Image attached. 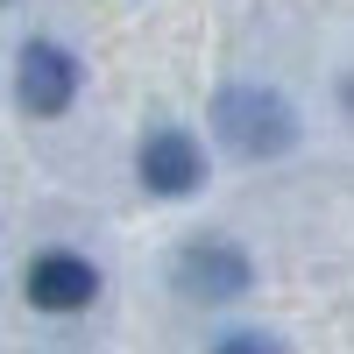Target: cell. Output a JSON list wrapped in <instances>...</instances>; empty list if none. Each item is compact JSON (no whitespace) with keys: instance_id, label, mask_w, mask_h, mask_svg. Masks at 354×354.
I'll use <instances>...</instances> for the list:
<instances>
[{"instance_id":"obj_1","label":"cell","mask_w":354,"mask_h":354,"mask_svg":"<svg viewBox=\"0 0 354 354\" xmlns=\"http://www.w3.org/2000/svg\"><path fill=\"white\" fill-rule=\"evenodd\" d=\"M213 135H220L227 156L270 163V156H283L290 142H298V113H290V100L270 93V85H227L213 100Z\"/></svg>"},{"instance_id":"obj_2","label":"cell","mask_w":354,"mask_h":354,"mask_svg":"<svg viewBox=\"0 0 354 354\" xmlns=\"http://www.w3.org/2000/svg\"><path fill=\"white\" fill-rule=\"evenodd\" d=\"M170 277H177V290H185V298H198V305H227V298H241V290L255 283V262L234 248V241L205 234V241H185V248H177Z\"/></svg>"},{"instance_id":"obj_3","label":"cell","mask_w":354,"mask_h":354,"mask_svg":"<svg viewBox=\"0 0 354 354\" xmlns=\"http://www.w3.org/2000/svg\"><path fill=\"white\" fill-rule=\"evenodd\" d=\"M71 100H78V64H71V50L28 43V50L15 57V106L36 113V121H57Z\"/></svg>"},{"instance_id":"obj_4","label":"cell","mask_w":354,"mask_h":354,"mask_svg":"<svg viewBox=\"0 0 354 354\" xmlns=\"http://www.w3.org/2000/svg\"><path fill=\"white\" fill-rule=\"evenodd\" d=\"M135 170H142V185H149L156 198H185V192L205 185V149H198L185 128H149V135H142Z\"/></svg>"},{"instance_id":"obj_5","label":"cell","mask_w":354,"mask_h":354,"mask_svg":"<svg viewBox=\"0 0 354 354\" xmlns=\"http://www.w3.org/2000/svg\"><path fill=\"white\" fill-rule=\"evenodd\" d=\"M93 298H100V270L85 255L50 248V255L28 262V305H36V312H85Z\"/></svg>"},{"instance_id":"obj_6","label":"cell","mask_w":354,"mask_h":354,"mask_svg":"<svg viewBox=\"0 0 354 354\" xmlns=\"http://www.w3.org/2000/svg\"><path fill=\"white\" fill-rule=\"evenodd\" d=\"M213 354H283V340H270V333H227Z\"/></svg>"},{"instance_id":"obj_7","label":"cell","mask_w":354,"mask_h":354,"mask_svg":"<svg viewBox=\"0 0 354 354\" xmlns=\"http://www.w3.org/2000/svg\"><path fill=\"white\" fill-rule=\"evenodd\" d=\"M347 113H354V78H347Z\"/></svg>"},{"instance_id":"obj_8","label":"cell","mask_w":354,"mask_h":354,"mask_svg":"<svg viewBox=\"0 0 354 354\" xmlns=\"http://www.w3.org/2000/svg\"><path fill=\"white\" fill-rule=\"evenodd\" d=\"M0 8H8V0H0Z\"/></svg>"}]
</instances>
